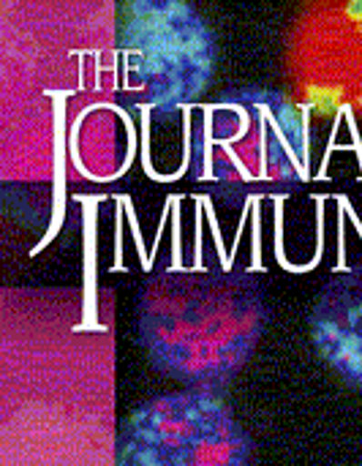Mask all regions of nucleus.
Here are the masks:
<instances>
[{"label":"nucleus","instance_id":"5","mask_svg":"<svg viewBox=\"0 0 362 466\" xmlns=\"http://www.w3.org/2000/svg\"><path fill=\"white\" fill-rule=\"evenodd\" d=\"M317 352L362 393V262L336 273L311 314Z\"/></svg>","mask_w":362,"mask_h":466},{"label":"nucleus","instance_id":"3","mask_svg":"<svg viewBox=\"0 0 362 466\" xmlns=\"http://www.w3.org/2000/svg\"><path fill=\"white\" fill-rule=\"evenodd\" d=\"M117 55L126 90L172 115L207 93L218 44L191 3L128 0L117 11Z\"/></svg>","mask_w":362,"mask_h":466},{"label":"nucleus","instance_id":"1","mask_svg":"<svg viewBox=\"0 0 362 466\" xmlns=\"http://www.w3.org/2000/svg\"><path fill=\"white\" fill-rule=\"evenodd\" d=\"M265 325L259 281L232 268H161L136 300L147 360L191 390L226 388L254 358Z\"/></svg>","mask_w":362,"mask_h":466},{"label":"nucleus","instance_id":"2","mask_svg":"<svg viewBox=\"0 0 362 466\" xmlns=\"http://www.w3.org/2000/svg\"><path fill=\"white\" fill-rule=\"evenodd\" d=\"M308 120L278 90L243 87L207 104L188 137V172L226 194H265L308 177Z\"/></svg>","mask_w":362,"mask_h":466},{"label":"nucleus","instance_id":"4","mask_svg":"<svg viewBox=\"0 0 362 466\" xmlns=\"http://www.w3.org/2000/svg\"><path fill=\"white\" fill-rule=\"evenodd\" d=\"M254 445L210 390H175L136 407L115 445V466H248Z\"/></svg>","mask_w":362,"mask_h":466}]
</instances>
